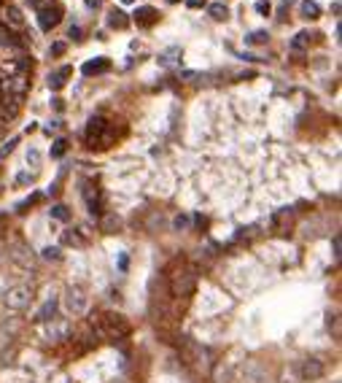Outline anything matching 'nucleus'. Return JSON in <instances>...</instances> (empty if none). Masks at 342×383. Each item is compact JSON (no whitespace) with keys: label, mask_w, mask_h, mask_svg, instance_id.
Returning <instances> with one entry per match:
<instances>
[{"label":"nucleus","mask_w":342,"mask_h":383,"mask_svg":"<svg viewBox=\"0 0 342 383\" xmlns=\"http://www.w3.org/2000/svg\"><path fill=\"white\" fill-rule=\"evenodd\" d=\"M108 70H111V60H108V57H94V60H89V62L81 65V73L87 76V79H92V76H100V73H108Z\"/></svg>","instance_id":"9d476101"},{"label":"nucleus","mask_w":342,"mask_h":383,"mask_svg":"<svg viewBox=\"0 0 342 383\" xmlns=\"http://www.w3.org/2000/svg\"><path fill=\"white\" fill-rule=\"evenodd\" d=\"M207 14H211L216 22H226V19H229V8H226L224 3H211L207 6Z\"/></svg>","instance_id":"b1692460"},{"label":"nucleus","mask_w":342,"mask_h":383,"mask_svg":"<svg viewBox=\"0 0 342 383\" xmlns=\"http://www.w3.org/2000/svg\"><path fill=\"white\" fill-rule=\"evenodd\" d=\"M156 62L162 65V68H173V65L180 62V49H178V46H170V49H165L162 54L156 57Z\"/></svg>","instance_id":"dca6fc26"},{"label":"nucleus","mask_w":342,"mask_h":383,"mask_svg":"<svg viewBox=\"0 0 342 383\" xmlns=\"http://www.w3.org/2000/svg\"><path fill=\"white\" fill-rule=\"evenodd\" d=\"M100 327L106 329L108 338H127V334H129V321H127L121 313H113V310L102 313Z\"/></svg>","instance_id":"20e7f679"},{"label":"nucleus","mask_w":342,"mask_h":383,"mask_svg":"<svg viewBox=\"0 0 342 383\" xmlns=\"http://www.w3.org/2000/svg\"><path fill=\"white\" fill-rule=\"evenodd\" d=\"M87 6H89V8H100L102 0H87Z\"/></svg>","instance_id":"79ce46f5"},{"label":"nucleus","mask_w":342,"mask_h":383,"mask_svg":"<svg viewBox=\"0 0 342 383\" xmlns=\"http://www.w3.org/2000/svg\"><path fill=\"white\" fill-rule=\"evenodd\" d=\"M299 14L305 16V19H318L321 16V6L315 3V0H302V3H299Z\"/></svg>","instance_id":"aec40b11"},{"label":"nucleus","mask_w":342,"mask_h":383,"mask_svg":"<svg viewBox=\"0 0 342 383\" xmlns=\"http://www.w3.org/2000/svg\"><path fill=\"white\" fill-rule=\"evenodd\" d=\"M62 22V6H49V8H41V11H38V25H41V30H54L57 25Z\"/></svg>","instance_id":"6e6552de"},{"label":"nucleus","mask_w":342,"mask_h":383,"mask_svg":"<svg viewBox=\"0 0 342 383\" xmlns=\"http://www.w3.org/2000/svg\"><path fill=\"white\" fill-rule=\"evenodd\" d=\"M6 25H14V27H24V14L19 11L16 6H8V8H6Z\"/></svg>","instance_id":"5701e85b"},{"label":"nucleus","mask_w":342,"mask_h":383,"mask_svg":"<svg viewBox=\"0 0 342 383\" xmlns=\"http://www.w3.org/2000/svg\"><path fill=\"white\" fill-rule=\"evenodd\" d=\"M19 329H22V321H19V319H6V321H0V351H6V348L16 340Z\"/></svg>","instance_id":"1a4fd4ad"},{"label":"nucleus","mask_w":342,"mask_h":383,"mask_svg":"<svg viewBox=\"0 0 342 383\" xmlns=\"http://www.w3.org/2000/svg\"><path fill=\"white\" fill-rule=\"evenodd\" d=\"M297 372H299L302 380H318L321 375H324V362L315 359V356H307L297 365Z\"/></svg>","instance_id":"0eeeda50"},{"label":"nucleus","mask_w":342,"mask_h":383,"mask_svg":"<svg viewBox=\"0 0 342 383\" xmlns=\"http://www.w3.org/2000/svg\"><path fill=\"white\" fill-rule=\"evenodd\" d=\"M197 270L189 265H180L175 270L167 273V281H170V294L175 297V300H186V297H192L194 289H197Z\"/></svg>","instance_id":"f257e3e1"},{"label":"nucleus","mask_w":342,"mask_h":383,"mask_svg":"<svg viewBox=\"0 0 342 383\" xmlns=\"http://www.w3.org/2000/svg\"><path fill=\"white\" fill-rule=\"evenodd\" d=\"M102 130H108V122L102 119V116H92L89 124H87V140H89V138H97Z\"/></svg>","instance_id":"6ab92c4d"},{"label":"nucleus","mask_w":342,"mask_h":383,"mask_svg":"<svg viewBox=\"0 0 342 383\" xmlns=\"http://www.w3.org/2000/svg\"><path fill=\"white\" fill-rule=\"evenodd\" d=\"M312 35H315V33H307V30L297 33V35H294V41H291V49H294V52L307 49V46H310V41H312Z\"/></svg>","instance_id":"4be33fe9"},{"label":"nucleus","mask_w":342,"mask_h":383,"mask_svg":"<svg viewBox=\"0 0 342 383\" xmlns=\"http://www.w3.org/2000/svg\"><path fill=\"white\" fill-rule=\"evenodd\" d=\"M57 305H60V302H57V297L51 294L49 300H46V302L41 305V308H38V313H35V321H54Z\"/></svg>","instance_id":"ddd939ff"},{"label":"nucleus","mask_w":342,"mask_h":383,"mask_svg":"<svg viewBox=\"0 0 342 383\" xmlns=\"http://www.w3.org/2000/svg\"><path fill=\"white\" fill-rule=\"evenodd\" d=\"M27 159H30V162H33V165H35V162H38V159H41V154H38V151H30V154H27Z\"/></svg>","instance_id":"a19ab883"},{"label":"nucleus","mask_w":342,"mask_h":383,"mask_svg":"<svg viewBox=\"0 0 342 383\" xmlns=\"http://www.w3.org/2000/svg\"><path fill=\"white\" fill-rule=\"evenodd\" d=\"M41 256H43V259H49V262H60L62 259V251H60V248H54V246H46L43 251H41Z\"/></svg>","instance_id":"bb28decb"},{"label":"nucleus","mask_w":342,"mask_h":383,"mask_svg":"<svg viewBox=\"0 0 342 383\" xmlns=\"http://www.w3.org/2000/svg\"><path fill=\"white\" fill-rule=\"evenodd\" d=\"M68 35L73 38V41H81V38H84V35H81V27H70V30H68Z\"/></svg>","instance_id":"e433bc0d"},{"label":"nucleus","mask_w":342,"mask_h":383,"mask_svg":"<svg viewBox=\"0 0 342 383\" xmlns=\"http://www.w3.org/2000/svg\"><path fill=\"white\" fill-rule=\"evenodd\" d=\"M81 192H84V200H87V205H89V213H100V192L92 184H84Z\"/></svg>","instance_id":"2eb2a0df"},{"label":"nucleus","mask_w":342,"mask_h":383,"mask_svg":"<svg viewBox=\"0 0 342 383\" xmlns=\"http://www.w3.org/2000/svg\"><path fill=\"white\" fill-rule=\"evenodd\" d=\"M70 76H73V68H70V65H65V68L54 70V73L49 76V89H54V92H57V89H62L65 84H68Z\"/></svg>","instance_id":"f8f14e48"},{"label":"nucleus","mask_w":342,"mask_h":383,"mask_svg":"<svg viewBox=\"0 0 342 383\" xmlns=\"http://www.w3.org/2000/svg\"><path fill=\"white\" fill-rule=\"evenodd\" d=\"M127 265H129V262H127V254H121V256H119V270L124 273V270H127Z\"/></svg>","instance_id":"4c0bfd02"},{"label":"nucleus","mask_w":342,"mask_h":383,"mask_svg":"<svg viewBox=\"0 0 342 383\" xmlns=\"http://www.w3.org/2000/svg\"><path fill=\"white\" fill-rule=\"evenodd\" d=\"M57 0H30V6L35 8V11H41V8H49V6H54Z\"/></svg>","instance_id":"473e14b6"},{"label":"nucleus","mask_w":342,"mask_h":383,"mask_svg":"<svg viewBox=\"0 0 342 383\" xmlns=\"http://www.w3.org/2000/svg\"><path fill=\"white\" fill-rule=\"evenodd\" d=\"M283 3H291V0H283Z\"/></svg>","instance_id":"a18cd8bd"},{"label":"nucleus","mask_w":342,"mask_h":383,"mask_svg":"<svg viewBox=\"0 0 342 383\" xmlns=\"http://www.w3.org/2000/svg\"><path fill=\"white\" fill-rule=\"evenodd\" d=\"M159 22V11L154 6H140L135 11V25L138 27H154Z\"/></svg>","instance_id":"9b49d317"},{"label":"nucleus","mask_w":342,"mask_h":383,"mask_svg":"<svg viewBox=\"0 0 342 383\" xmlns=\"http://www.w3.org/2000/svg\"><path fill=\"white\" fill-rule=\"evenodd\" d=\"M65 243H70V246H75V248H81V246H87V237L78 235L75 229H68V232H65Z\"/></svg>","instance_id":"a878e982"},{"label":"nucleus","mask_w":342,"mask_h":383,"mask_svg":"<svg viewBox=\"0 0 342 383\" xmlns=\"http://www.w3.org/2000/svg\"><path fill=\"white\" fill-rule=\"evenodd\" d=\"M121 3H135V0H121Z\"/></svg>","instance_id":"37998d69"},{"label":"nucleus","mask_w":342,"mask_h":383,"mask_svg":"<svg viewBox=\"0 0 342 383\" xmlns=\"http://www.w3.org/2000/svg\"><path fill=\"white\" fill-rule=\"evenodd\" d=\"M0 43H3V46H22L24 38H16L8 25H0Z\"/></svg>","instance_id":"412c9836"},{"label":"nucleus","mask_w":342,"mask_h":383,"mask_svg":"<svg viewBox=\"0 0 342 383\" xmlns=\"http://www.w3.org/2000/svg\"><path fill=\"white\" fill-rule=\"evenodd\" d=\"M100 227H102V232H119L121 219L116 213H106V216H102V222H100Z\"/></svg>","instance_id":"393cba45"},{"label":"nucleus","mask_w":342,"mask_h":383,"mask_svg":"<svg viewBox=\"0 0 342 383\" xmlns=\"http://www.w3.org/2000/svg\"><path fill=\"white\" fill-rule=\"evenodd\" d=\"M178 351H180V362H183L186 367H192L194 372H202V370H207V365H211V359H207L211 353H207V348L199 346V343L192 340V338H180Z\"/></svg>","instance_id":"f03ea898"},{"label":"nucleus","mask_w":342,"mask_h":383,"mask_svg":"<svg viewBox=\"0 0 342 383\" xmlns=\"http://www.w3.org/2000/svg\"><path fill=\"white\" fill-rule=\"evenodd\" d=\"M253 8H256V11H259L261 16H267V14L272 11V6H270V0H256V6H253Z\"/></svg>","instance_id":"2f4dec72"},{"label":"nucleus","mask_w":342,"mask_h":383,"mask_svg":"<svg viewBox=\"0 0 342 383\" xmlns=\"http://www.w3.org/2000/svg\"><path fill=\"white\" fill-rule=\"evenodd\" d=\"M51 219H57V222H68L70 210L65 208V205H51Z\"/></svg>","instance_id":"cd10ccee"},{"label":"nucleus","mask_w":342,"mask_h":383,"mask_svg":"<svg viewBox=\"0 0 342 383\" xmlns=\"http://www.w3.org/2000/svg\"><path fill=\"white\" fill-rule=\"evenodd\" d=\"M16 143H19V138H8V140L3 143V146H0V159H3V157H8V154H11V151L16 149Z\"/></svg>","instance_id":"c756f323"},{"label":"nucleus","mask_w":342,"mask_h":383,"mask_svg":"<svg viewBox=\"0 0 342 383\" xmlns=\"http://www.w3.org/2000/svg\"><path fill=\"white\" fill-rule=\"evenodd\" d=\"M113 140H116V135H113V130H102L97 138H89V146H92V149H108Z\"/></svg>","instance_id":"a211bd4d"},{"label":"nucleus","mask_w":342,"mask_h":383,"mask_svg":"<svg viewBox=\"0 0 342 383\" xmlns=\"http://www.w3.org/2000/svg\"><path fill=\"white\" fill-rule=\"evenodd\" d=\"M6 305L11 310H24V308H30V302H33V286H27V283H19L14 286V289H8L6 292Z\"/></svg>","instance_id":"39448f33"},{"label":"nucleus","mask_w":342,"mask_h":383,"mask_svg":"<svg viewBox=\"0 0 342 383\" xmlns=\"http://www.w3.org/2000/svg\"><path fill=\"white\" fill-rule=\"evenodd\" d=\"M202 3H205V0H186L189 8H202Z\"/></svg>","instance_id":"58836bf2"},{"label":"nucleus","mask_w":342,"mask_h":383,"mask_svg":"<svg viewBox=\"0 0 342 383\" xmlns=\"http://www.w3.org/2000/svg\"><path fill=\"white\" fill-rule=\"evenodd\" d=\"M62 308H65V313H68V316H81V313H87V308H89L87 292H84L81 286H70V289L65 292V297H62Z\"/></svg>","instance_id":"7ed1b4c3"},{"label":"nucleus","mask_w":342,"mask_h":383,"mask_svg":"<svg viewBox=\"0 0 342 383\" xmlns=\"http://www.w3.org/2000/svg\"><path fill=\"white\" fill-rule=\"evenodd\" d=\"M65 49H68V43H62V41H57V43H51V49H49V54H54V57H60V54H65Z\"/></svg>","instance_id":"72a5a7b5"},{"label":"nucleus","mask_w":342,"mask_h":383,"mask_svg":"<svg viewBox=\"0 0 342 383\" xmlns=\"http://www.w3.org/2000/svg\"><path fill=\"white\" fill-rule=\"evenodd\" d=\"M331 248H334V256H339V235H334V241H331Z\"/></svg>","instance_id":"ea45409f"},{"label":"nucleus","mask_w":342,"mask_h":383,"mask_svg":"<svg viewBox=\"0 0 342 383\" xmlns=\"http://www.w3.org/2000/svg\"><path fill=\"white\" fill-rule=\"evenodd\" d=\"M62 338H70V324L68 321H57L54 327L46 329V340H62Z\"/></svg>","instance_id":"f3484780"},{"label":"nucleus","mask_w":342,"mask_h":383,"mask_svg":"<svg viewBox=\"0 0 342 383\" xmlns=\"http://www.w3.org/2000/svg\"><path fill=\"white\" fill-rule=\"evenodd\" d=\"M167 3H178V0H167Z\"/></svg>","instance_id":"c03bdc74"},{"label":"nucleus","mask_w":342,"mask_h":383,"mask_svg":"<svg viewBox=\"0 0 342 383\" xmlns=\"http://www.w3.org/2000/svg\"><path fill=\"white\" fill-rule=\"evenodd\" d=\"M16 184H33V176L30 173H19L16 176Z\"/></svg>","instance_id":"c9c22d12"},{"label":"nucleus","mask_w":342,"mask_h":383,"mask_svg":"<svg viewBox=\"0 0 342 383\" xmlns=\"http://www.w3.org/2000/svg\"><path fill=\"white\" fill-rule=\"evenodd\" d=\"M65 151H68V140H65V138L54 140V146H51V157H54V159H60V157L65 154Z\"/></svg>","instance_id":"c85d7f7f"},{"label":"nucleus","mask_w":342,"mask_h":383,"mask_svg":"<svg viewBox=\"0 0 342 383\" xmlns=\"http://www.w3.org/2000/svg\"><path fill=\"white\" fill-rule=\"evenodd\" d=\"M27 76H14V79H6L3 81V92H6V103L11 100L16 108L22 105V100H24V92H27Z\"/></svg>","instance_id":"423d86ee"},{"label":"nucleus","mask_w":342,"mask_h":383,"mask_svg":"<svg viewBox=\"0 0 342 383\" xmlns=\"http://www.w3.org/2000/svg\"><path fill=\"white\" fill-rule=\"evenodd\" d=\"M108 27H113V30H127V27H129V16L121 11V8H111V11H108Z\"/></svg>","instance_id":"4468645a"},{"label":"nucleus","mask_w":342,"mask_h":383,"mask_svg":"<svg viewBox=\"0 0 342 383\" xmlns=\"http://www.w3.org/2000/svg\"><path fill=\"white\" fill-rule=\"evenodd\" d=\"M173 227H175V229H186V227H189V216H183V213L175 216V219H173Z\"/></svg>","instance_id":"f704fd0d"},{"label":"nucleus","mask_w":342,"mask_h":383,"mask_svg":"<svg viewBox=\"0 0 342 383\" xmlns=\"http://www.w3.org/2000/svg\"><path fill=\"white\" fill-rule=\"evenodd\" d=\"M267 30H256V33H251L248 35V43H267Z\"/></svg>","instance_id":"7c9ffc66"},{"label":"nucleus","mask_w":342,"mask_h":383,"mask_svg":"<svg viewBox=\"0 0 342 383\" xmlns=\"http://www.w3.org/2000/svg\"><path fill=\"white\" fill-rule=\"evenodd\" d=\"M0 6H3V0H0Z\"/></svg>","instance_id":"49530a36"}]
</instances>
